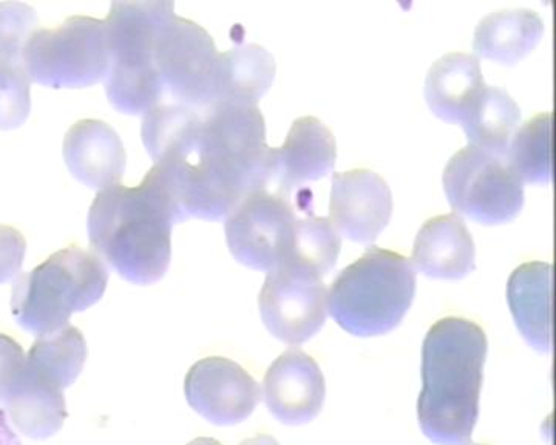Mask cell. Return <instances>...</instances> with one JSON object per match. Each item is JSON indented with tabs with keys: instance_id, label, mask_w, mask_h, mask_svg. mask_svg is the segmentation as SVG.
Segmentation results:
<instances>
[{
	"instance_id": "1",
	"label": "cell",
	"mask_w": 556,
	"mask_h": 445,
	"mask_svg": "<svg viewBox=\"0 0 556 445\" xmlns=\"http://www.w3.org/2000/svg\"><path fill=\"white\" fill-rule=\"evenodd\" d=\"M142 142L166 174L186 220H222L249 193L274 185V148L266 144L258 105H170L149 119Z\"/></svg>"
},
{
	"instance_id": "2",
	"label": "cell",
	"mask_w": 556,
	"mask_h": 445,
	"mask_svg": "<svg viewBox=\"0 0 556 445\" xmlns=\"http://www.w3.org/2000/svg\"><path fill=\"white\" fill-rule=\"evenodd\" d=\"M185 220L166 174L153 166L137 188L116 185L98 193L89 213L90 246L124 280L148 287L166 276L172 228Z\"/></svg>"
},
{
	"instance_id": "3",
	"label": "cell",
	"mask_w": 556,
	"mask_h": 445,
	"mask_svg": "<svg viewBox=\"0 0 556 445\" xmlns=\"http://www.w3.org/2000/svg\"><path fill=\"white\" fill-rule=\"evenodd\" d=\"M486 349L485 331L473 320L445 317L428 330L417 419L431 443H470L479 418Z\"/></svg>"
},
{
	"instance_id": "4",
	"label": "cell",
	"mask_w": 556,
	"mask_h": 445,
	"mask_svg": "<svg viewBox=\"0 0 556 445\" xmlns=\"http://www.w3.org/2000/svg\"><path fill=\"white\" fill-rule=\"evenodd\" d=\"M415 295L412 262L402 254L371 246L336 277L328 291V312L346 333L376 338L401 325Z\"/></svg>"
},
{
	"instance_id": "5",
	"label": "cell",
	"mask_w": 556,
	"mask_h": 445,
	"mask_svg": "<svg viewBox=\"0 0 556 445\" xmlns=\"http://www.w3.org/2000/svg\"><path fill=\"white\" fill-rule=\"evenodd\" d=\"M175 14L172 2H113L108 25L110 64L105 76L109 102L126 115H148L166 90L155 64L161 27Z\"/></svg>"
},
{
	"instance_id": "6",
	"label": "cell",
	"mask_w": 556,
	"mask_h": 445,
	"mask_svg": "<svg viewBox=\"0 0 556 445\" xmlns=\"http://www.w3.org/2000/svg\"><path fill=\"white\" fill-rule=\"evenodd\" d=\"M108 282V268L97 254L67 247L16 280L11 313L36 338L54 334L68 327L73 314L100 302Z\"/></svg>"
},
{
	"instance_id": "7",
	"label": "cell",
	"mask_w": 556,
	"mask_h": 445,
	"mask_svg": "<svg viewBox=\"0 0 556 445\" xmlns=\"http://www.w3.org/2000/svg\"><path fill=\"white\" fill-rule=\"evenodd\" d=\"M110 64L108 25L86 16L36 31L22 54L30 81L50 89H86L104 82Z\"/></svg>"
},
{
	"instance_id": "8",
	"label": "cell",
	"mask_w": 556,
	"mask_h": 445,
	"mask_svg": "<svg viewBox=\"0 0 556 445\" xmlns=\"http://www.w3.org/2000/svg\"><path fill=\"white\" fill-rule=\"evenodd\" d=\"M442 182L455 214L481 225L515 220L525 206V182L506 156L475 145L460 149L450 158Z\"/></svg>"
},
{
	"instance_id": "9",
	"label": "cell",
	"mask_w": 556,
	"mask_h": 445,
	"mask_svg": "<svg viewBox=\"0 0 556 445\" xmlns=\"http://www.w3.org/2000/svg\"><path fill=\"white\" fill-rule=\"evenodd\" d=\"M218 58L214 39L197 22L174 14L161 27L155 64L175 104L192 109L214 104Z\"/></svg>"
},
{
	"instance_id": "10",
	"label": "cell",
	"mask_w": 556,
	"mask_h": 445,
	"mask_svg": "<svg viewBox=\"0 0 556 445\" xmlns=\"http://www.w3.org/2000/svg\"><path fill=\"white\" fill-rule=\"evenodd\" d=\"M263 323L278 341L302 345L327 322L328 291L318 274L285 260L266 276L260 291Z\"/></svg>"
},
{
	"instance_id": "11",
	"label": "cell",
	"mask_w": 556,
	"mask_h": 445,
	"mask_svg": "<svg viewBox=\"0 0 556 445\" xmlns=\"http://www.w3.org/2000/svg\"><path fill=\"white\" fill-rule=\"evenodd\" d=\"M298 217L285 193L260 189L249 193L226 217V242L237 262L270 271L291 253Z\"/></svg>"
},
{
	"instance_id": "12",
	"label": "cell",
	"mask_w": 556,
	"mask_h": 445,
	"mask_svg": "<svg viewBox=\"0 0 556 445\" xmlns=\"http://www.w3.org/2000/svg\"><path fill=\"white\" fill-rule=\"evenodd\" d=\"M190 407L215 425H236L254 414L262 389L251 374L226 357H206L185 379Z\"/></svg>"
},
{
	"instance_id": "13",
	"label": "cell",
	"mask_w": 556,
	"mask_h": 445,
	"mask_svg": "<svg viewBox=\"0 0 556 445\" xmlns=\"http://www.w3.org/2000/svg\"><path fill=\"white\" fill-rule=\"evenodd\" d=\"M393 215V193L375 170L334 174L329 196V221L340 236L371 246Z\"/></svg>"
},
{
	"instance_id": "14",
	"label": "cell",
	"mask_w": 556,
	"mask_h": 445,
	"mask_svg": "<svg viewBox=\"0 0 556 445\" xmlns=\"http://www.w3.org/2000/svg\"><path fill=\"white\" fill-rule=\"evenodd\" d=\"M325 378L316 360L299 348L277 357L263 381L269 414L287 425L314 421L324 408Z\"/></svg>"
},
{
	"instance_id": "15",
	"label": "cell",
	"mask_w": 556,
	"mask_h": 445,
	"mask_svg": "<svg viewBox=\"0 0 556 445\" xmlns=\"http://www.w3.org/2000/svg\"><path fill=\"white\" fill-rule=\"evenodd\" d=\"M64 160L76 180L98 192L119 185L126 173V149L119 135L98 119H83L70 127Z\"/></svg>"
},
{
	"instance_id": "16",
	"label": "cell",
	"mask_w": 556,
	"mask_h": 445,
	"mask_svg": "<svg viewBox=\"0 0 556 445\" xmlns=\"http://www.w3.org/2000/svg\"><path fill=\"white\" fill-rule=\"evenodd\" d=\"M338 145L331 130L314 116L292 123L281 148H274V182L285 193L327 177L336 166Z\"/></svg>"
},
{
	"instance_id": "17",
	"label": "cell",
	"mask_w": 556,
	"mask_h": 445,
	"mask_svg": "<svg viewBox=\"0 0 556 445\" xmlns=\"http://www.w3.org/2000/svg\"><path fill=\"white\" fill-rule=\"evenodd\" d=\"M473 237L463 217L438 215L424 223L413 246V262L430 279L459 280L475 269Z\"/></svg>"
},
{
	"instance_id": "18",
	"label": "cell",
	"mask_w": 556,
	"mask_h": 445,
	"mask_svg": "<svg viewBox=\"0 0 556 445\" xmlns=\"http://www.w3.org/2000/svg\"><path fill=\"white\" fill-rule=\"evenodd\" d=\"M552 268L547 262L518 266L507 282V302L519 333L540 353L552 348Z\"/></svg>"
},
{
	"instance_id": "19",
	"label": "cell",
	"mask_w": 556,
	"mask_h": 445,
	"mask_svg": "<svg viewBox=\"0 0 556 445\" xmlns=\"http://www.w3.org/2000/svg\"><path fill=\"white\" fill-rule=\"evenodd\" d=\"M484 86L477 58L452 51L439 58L427 73L428 107L444 122L460 123L468 105Z\"/></svg>"
},
{
	"instance_id": "20",
	"label": "cell",
	"mask_w": 556,
	"mask_h": 445,
	"mask_svg": "<svg viewBox=\"0 0 556 445\" xmlns=\"http://www.w3.org/2000/svg\"><path fill=\"white\" fill-rule=\"evenodd\" d=\"M544 22L529 9L500 10L479 22L473 50L478 56L515 64L530 53L543 38Z\"/></svg>"
},
{
	"instance_id": "21",
	"label": "cell",
	"mask_w": 556,
	"mask_h": 445,
	"mask_svg": "<svg viewBox=\"0 0 556 445\" xmlns=\"http://www.w3.org/2000/svg\"><path fill=\"white\" fill-rule=\"evenodd\" d=\"M2 407L16 430L31 440L56 435L68 416L64 392L33 374L28 365L21 384Z\"/></svg>"
},
{
	"instance_id": "22",
	"label": "cell",
	"mask_w": 556,
	"mask_h": 445,
	"mask_svg": "<svg viewBox=\"0 0 556 445\" xmlns=\"http://www.w3.org/2000/svg\"><path fill=\"white\" fill-rule=\"evenodd\" d=\"M521 122V109L500 87L484 86L460 119L470 145L507 156L508 145Z\"/></svg>"
},
{
	"instance_id": "23",
	"label": "cell",
	"mask_w": 556,
	"mask_h": 445,
	"mask_svg": "<svg viewBox=\"0 0 556 445\" xmlns=\"http://www.w3.org/2000/svg\"><path fill=\"white\" fill-rule=\"evenodd\" d=\"M276 78V60L257 43L219 53L215 102L257 105Z\"/></svg>"
},
{
	"instance_id": "24",
	"label": "cell",
	"mask_w": 556,
	"mask_h": 445,
	"mask_svg": "<svg viewBox=\"0 0 556 445\" xmlns=\"http://www.w3.org/2000/svg\"><path fill=\"white\" fill-rule=\"evenodd\" d=\"M87 359V344L75 327L43 335L31 345L27 355L28 370L42 381L64 392L75 384Z\"/></svg>"
},
{
	"instance_id": "25",
	"label": "cell",
	"mask_w": 556,
	"mask_h": 445,
	"mask_svg": "<svg viewBox=\"0 0 556 445\" xmlns=\"http://www.w3.org/2000/svg\"><path fill=\"white\" fill-rule=\"evenodd\" d=\"M506 158L522 182L547 185L552 180V113H540L522 124Z\"/></svg>"
},
{
	"instance_id": "26",
	"label": "cell",
	"mask_w": 556,
	"mask_h": 445,
	"mask_svg": "<svg viewBox=\"0 0 556 445\" xmlns=\"http://www.w3.org/2000/svg\"><path fill=\"white\" fill-rule=\"evenodd\" d=\"M340 247L342 239L329 218L309 215L295 221L291 253L287 260L305 266L321 277L338 264Z\"/></svg>"
},
{
	"instance_id": "27",
	"label": "cell",
	"mask_w": 556,
	"mask_h": 445,
	"mask_svg": "<svg viewBox=\"0 0 556 445\" xmlns=\"http://www.w3.org/2000/svg\"><path fill=\"white\" fill-rule=\"evenodd\" d=\"M30 82L21 62L0 61V130L17 129L27 122Z\"/></svg>"
},
{
	"instance_id": "28",
	"label": "cell",
	"mask_w": 556,
	"mask_h": 445,
	"mask_svg": "<svg viewBox=\"0 0 556 445\" xmlns=\"http://www.w3.org/2000/svg\"><path fill=\"white\" fill-rule=\"evenodd\" d=\"M38 24L36 11L27 3H0V61L22 64V54Z\"/></svg>"
},
{
	"instance_id": "29",
	"label": "cell",
	"mask_w": 556,
	"mask_h": 445,
	"mask_svg": "<svg viewBox=\"0 0 556 445\" xmlns=\"http://www.w3.org/2000/svg\"><path fill=\"white\" fill-rule=\"evenodd\" d=\"M27 373V355L14 339L0 333V405L21 384Z\"/></svg>"
},
{
	"instance_id": "30",
	"label": "cell",
	"mask_w": 556,
	"mask_h": 445,
	"mask_svg": "<svg viewBox=\"0 0 556 445\" xmlns=\"http://www.w3.org/2000/svg\"><path fill=\"white\" fill-rule=\"evenodd\" d=\"M27 242L17 229L0 226V284L20 276L24 265Z\"/></svg>"
},
{
	"instance_id": "31",
	"label": "cell",
	"mask_w": 556,
	"mask_h": 445,
	"mask_svg": "<svg viewBox=\"0 0 556 445\" xmlns=\"http://www.w3.org/2000/svg\"><path fill=\"white\" fill-rule=\"evenodd\" d=\"M0 445H22L14 430L11 429L5 411L0 408Z\"/></svg>"
},
{
	"instance_id": "32",
	"label": "cell",
	"mask_w": 556,
	"mask_h": 445,
	"mask_svg": "<svg viewBox=\"0 0 556 445\" xmlns=\"http://www.w3.org/2000/svg\"><path fill=\"white\" fill-rule=\"evenodd\" d=\"M240 445H280L277 440H274L273 436L268 435H260L254 437H249V440L243 441Z\"/></svg>"
},
{
	"instance_id": "33",
	"label": "cell",
	"mask_w": 556,
	"mask_h": 445,
	"mask_svg": "<svg viewBox=\"0 0 556 445\" xmlns=\"http://www.w3.org/2000/svg\"><path fill=\"white\" fill-rule=\"evenodd\" d=\"M188 445H223L218 443L217 440H212V437H199V440H193L192 443Z\"/></svg>"
},
{
	"instance_id": "34",
	"label": "cell",
	"mask_w": 556,
	"mask_h": 445,
	"mask_svg": "<svg viewBox=\"0 0 556 445\" xmlns=\"http://www.w3.org/2000/svg\"><path fill=\"white\" fill-rule=\"evenodd\" d=\"M466 445H486V444H471V443H468Z\"/></svg>"
}]
</instances>
